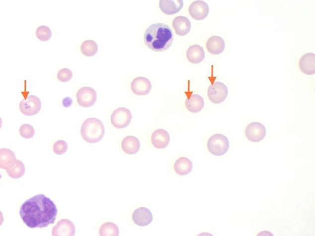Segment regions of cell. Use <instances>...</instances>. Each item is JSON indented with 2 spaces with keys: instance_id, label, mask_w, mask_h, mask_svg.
I'll return each mask as SVG.
<instances>
[{
  "instance_id": "obj_2",
  "label": "cell",
  "mask_w": 315,
  "mask_h": 236,
  "mask_svg": "<svg viewBox=\"0 0 315 236\" xmlns=\"http://www.w3.org/2000/svg\"><path fill=\"white\" fill-rule=\"evenodd\" d=\"M173 40V33L170 27L162 23L150 25L144 36L146 46L156 52H162L168 50L171 47Z\"/></svg>"
},
{
  "instance_id": "obj_12",
  "label": "cell",
  "mask_w": 315,
  "mask_h": 236,
  "mask_svg": "<svg viewBox=\"0 0 315 236\" xmlns=\"http://www.w3.org/2000/svg\"><path fill=\"white\" fill-rule=\"evenodd\" d=\"M134 223L139 226H146L150 225L153 221V216L149 209L141 207L134 211L132 215Z\"/></svg>"
},
{
  "instance_id": "obj_9",
  "label": "cell",
  "mask_w": 315,
  "mask_h": 236,
  "mask_svg": "<svg viewBox=\"0 0 315 236\" xmlns=\"http://www.w3.org/2000/svg\"><path fill=\"white\" fill-rule=\"evenodd\" d=\"M97 98L96 91L90 87H83L80 88L77 94L78 103L84 108L93 106L97 101Z\"/></svg>"
},
{
  "instance_id": "obj_11",
  "label": "cell",
  "mask_w": 315,
  "mask_h": 236,
  "mask_svg": "<svg viewBox=\"0 0 315 236\" xmlns=\"http://www.w3.org/2000/svg\"><path fill=\"white\" fill-rule=\"evenodd\" d=\"M152 89V84L150 79L144 77H138L133 80L131 89L133 93L137 96H146L149 94Z\"/></svg>"
},
{
  "instance_id": "obj_18",
  "label": "cell",
  "mask_w": 315,
  "mask_h": 236,
  "mask_svg": "<svg viewBox=\"0 0 315 236\" xmlns=\"http://www.w3.org/2000/svg\"><path fill=\"white\" fill-rule=\"evenodd\" d=\"M14 153L8 149L0 150V168L6 171L12 169L16 165Z\"/></svg>"
},
{
  "instance_id": "obj_27",
  "label": "cell",
  "mask_w": 315,
  "mask_h": 236,
  "mask_svg": "<svg viewBox=\"0 0 315 236\" xmlns=\"http://www.w3.org/2000/svg\"><path fill=\"white\" fill-rule=\"evenodd\" d=\"M35 34L37 38L41 41H48L52 37V31L48 26L42 25L37 28Z\"/></svg>"
},
{
  "instance_id": "obj_24",
  "label": "cell",
  "mask_w": 315,
  "mask_h": 236,
  "mask_svg": "<svg viewBox=\"0 0 315 236\" xmlns=\"http://www.w3.org/2000/svg\"><path fill=\"white\" fill-rule=\"evenodd\" d=\"M98 50L97 44L93 40H88L83 42L81 45L80 51L83 55L92 57L95 55Z\"/></svg>"
},
{
  "instance_id": "obj_22",
  "label": "cell",
  "mask_w": 315,
  "mask_h": 236,
  "mask_svg": "<svg viewBox=\"0 0 315 236\" xmlns=\"http://www.w3.org/2000/svg\"><path fill=\"white\" fill-rule=\"evenodd\" d=\"M121 147L125 153L133 155L140 150L141 142L135 136H127L122 141Z\"/></svg>"
},
{
  "instance_id": "obj_14",
  "label": "cell",
  "mask_w": 315,
  "mask_h": 236,
  "mask_svg": "<svg viewBox=\"0 0 315 236\" xmlns=\"http://www.w3.org/2000/svg\"><path fill=\"white\" fill-rule=\"evenodd\" d=\"M76 234V228L74 224L69 220L63 219L58 222L52 229V234L55 236H74Z\"/></svg>"
},
{
  "instance_id": "obj_31",
  "label": "cell",
  "mask_w": 315,
  "mask_h": 236,
  "mask_svg": "<svg viewBox=\"0 0 315 236\" xmlns=\"http://www.w3.org/2000/svg\"><path fill=\"white\" fill-rule=\"evenodd\" d=\"M72 104V99L70 97L64 98L63 101V106L64 107H69Z\"/></svg>"
},
{
  "instance_id": "obj_15",
  "label": "cell",
  "mask_w": 315,
  "mask_h": 236,
  "mask_svg": "<svg viewBox=\"0 0 315 236\" xmlns=\"http://www.w3.org/2000/svg\"><path fill=\"white\" fill-rule=\"evenodd\" d=\"M172 27L176 34L180 36L187 35L191 29V23L188 17L184 16L175 17L172 21Z\"/></svg>"
},
{
  "instance_id": "obj_1",
  "label": "cell",
  "mask_w": 315,
  "mask_h": 236,
  "mask_svg": "<svg viewBox=\"0 0 315 236\" xmlns=\"http://www.w3.org/2000/svg\"><path fill=\"white\" fill-rule=\"evenodd\" d=\"M58 213L56 205L50 198L39 194L25 201L19 214L28 228L42 229L54 223Z\"/></svg>"
},
{
  "instance_id": "obj_25",
  "label": "cell",
  "mask_w": 315,
  "mask_h": 236,
  "mask_svg": "<svg viewBox=\"0 0 315 236\" xmlns=\"http://www.w3.org/2000/svg\"><path fill=\"white\" fill-rule=\"evenodd\" d=\"M99 234L100 236H118L119 230L115 224L107 222L100 226Z\"/></svg>"
},
{
  "instance_id": "obj_28",
  "label": "cell",
  "mask_w": 315,
  "mask_h": 236,
  "mask_svg": "<svg viewBox=\"0 0 315 236\" xmlns=\"http://www.w3.org/2000/svg\"><path fill=\"white\" fill-rule=\"evenodd\" d=\"M21 137L26 139H29L34 137L35 130L33 126L29 124H22L19 129Z\"/></svg>"
},
{
  "instance_id": "obj_3",
  "label": "cell",
  "mask_w": 315,
  "mask_h": 236,
  "mask_svg": "<svg viewBox=\"0 0 315 236\" xmlns=\"http://www.w3.org/2000/svg\"><path fill=\"white\" fill-rule=\"evenodd\" d=\"M105 130L103 122L97 118H90L82 124L80 134L85 141L89 143H96L103 138Z\"/></svg>"
},
{
  "instance_id": "obj_7",
  "label": "cell",
  "mask_w": 315,
  "mask_h": 236,
  "mask_svg": "<svg viewBox=\"0 0 315 236\" xmlns=\"http://www.w3.org/2000/svg\"><path fill=\"white\" fill-rule=\"evenodd\" d=\"M40 99L34 95H30L23 99L19 105L20 112L25 116H32L38 114L41 109Z\"/></svg>"
},
{
  "instance_id": "obj_16",
  "label": "cell",
  "mask_w": 315,
  "mask_h": 236,
  "mask_svg": "<svg viewBox=\"0 0 315 236\" xmlns=\"http://www.w3.org/2000/svg\"><path fill=\"white\" fill-rule=\"evenodd\" d=\"M299 67L303 73L307 75L315 74V54L313 53H306L299 61Z\"/></svg>"
},
{
  "instance_id": "obj_6",
  "label": "cell",
  "mask_w": 315,
  "mask_h": 236,
  "mask_svg": "<svg viewBox=\"0 0 315 236\" xmlns=\"http://www.w3.org/2000/svg\"><path fill=\"white\" fill-rule=\"evenodd\" d=\"M229 94L227 86L224 83L217 81L211 85L208 89V96L210 101L215 104L225 102Z\"/></svg>"
},
{
  "instance_id": "obj_23",
  "label": "cell",
  "mask_w": 315,
  "mask_h": 236,
  "mask_svg": "<svg viewBox=\"0 0 315 236\" xmlns=\"http://www.w3.org/2000/svg\"><path fill=\"white\" fill-rule=\"evenodd\" d=\"M192 169V162L187 157L179 158L175 161L173 165V169L176 174L181 176L189 174Z\"/></svg>"
},
{
  "instance_id": "obj_30",
  "label": "cell",
  "mask_w": 315,
  "mask_h": 236,
  "mask_svg": "<svg viewBox=\"0 0 315 236\" xmlns=\"http://www.w3.org/2000/svg\"><path fill=\"white\" fill-rule=\"evenodd\" d=\"M57 76L61 82L66 83L68 82L72 78L73 73L70 69L64 68L59 70Z\"/></svg>"
},
{
  "instance_id": "obj_20",
  "label": "cell",
  "mask_w": 315,
  "mask_h": 236,
  "mask_svg": "<svg viewBox=\"0 0 315 236\" xmlns=\"http://www.w3.org/2000/svg\"><path fill=\"white\" fill-rule=\"evenodd\" d=\"M206 57L205 50L200 45L194 44L191 45L186 52V58L188 61L193 64H198L201 62Z\"/></svg>"
},
{
  "instance_id": "obj_13",
  "label": "cell",
  "mask_w": 315,
  "mask_h": 236,
  "mask_svg": "<svg viewBox=\"0 0 315 236\" xmlns=\"http://www.w3.org/2000/svg\"><path fill=\"white\" fill-rule=\"evenodd\" d=\"M170 141L169 133L163 129L156 130L151 136L153 146L158 149H162L167 147Z\"/></svg>"
},
{
  "instance_id": "obj_29",
  "label": "cell",
  "mask_w": 315,
  "mask_h": 236,
  "mask_svg": "<svg viewBox=\"0 0 315 236\" xmlns=\"http://www.w3.org/2000/svg\"><path fill=\"white\" fill-rule=\"evenodd\" d=\"M68 147L67 142L59 140L54 143L53 150L54 153L58 154V155H62L67 152Z\"/></svg>"
},
{
  "instance_id": "obj_10",
  "label": "cell",
  "mask_w": 315,
  "mask_h": 236,
  "mask_svg": "<svg viewBox=\"0 0 315 236\" xmlns=\"http://www.w3.org/2000/svg\"><path fill=\"white\" fill-rule=\"evenodd\" d=\"M189 13L194 20L201 21L205 19L209 13V6L203 1L193 2L189 7Z\"/></svg>"
},
{
  "instance_id": "obj_19",
  "label": "cell",
  "mask_w": 315,
  "mask_h": 236,
  "mask_svg": "<svg viewBox=\"0 0 315 236\" xmlns=\"http://www.w3.org/2000/svg\"><path fill=\"white\" fill-rule=\"evenodd\" d=\"M161 11L165 14L172 15L179 12L183 6L182 0L169 1V0H161L159 3Z\"/></svg>"
},
{
  "instance_id": "obj_8",
  "label": "cell",
  "mask_w": 315,
  "mask_h": 236,
  "mask_svg": "<svg viewBox=\"0 0 315 236\" xmlns=\"http://www.w3.org/2000/svg\"><path fill=\"white\" fill-rule=\"evenodd\" d=\"M245 134L246 138L250 141L260 142L266 137V129L262 123L253 122L246 126Z\"/></svg>"
},
{
  "instance_id": "obj_21",
  "label": "cell",
  "mask_w": 315,
  "mask_h": 236,
  "mask_svg": "<svg viewBox=\"0 0 315 236\" xmlns=\"http://www.w3.org/2000/svg\"><path fill=\"white\" fill-rule=\"evenodd\" d=\"M185 102V106L188 111L191 113H198L200 112L205 106V101L198 94H191Z\"/></svg>"
},
{
  "instance_id": "obj_5",
  "label": "cell",
  "mask_w": 315,
  "mask_h": 236,
  "mask_svg": "<svg viewBox=\"0 0 315 236\" xmlns=\"http://www.w3.org/2000/svg\"><path fill=\"white\" fill-rule=\"evenodd\" d=\"M132 118V113L128 109L120 107L113 112L110 117V121L115 128L124 129L131 123Z\"/></svg>"
},
{
  "instance_id": "obj_26",
  "label": "cell",
  "mask_w": 315,
  "mask_h": 236,
  "mask_svg": "<svg viewBox=\"0 0 315 236\" xmlns=\"http://www.w3.org/2000/svg\"><path fill=\"white\" fill-rule=\"evenodd\" d=\"M25 172V168L24 163L20 160H17L15 166L12 169L7 170L6 173L11 178L17 179L23 176Z\"/></svg>"
},
{
  "instance_id": "obj_17",
  "label": "cell",
  "mask_w": 315,
  "mask_h": 236,
  "mask_svg": "<svg viewBox=\"0 0 315 236\" xmlns=\"http://www.w3.org/2000/svg\"><path fill=\"white\" fill-rule=\"evenodd\" d=\"M206 48L208 51L213 55H219L224 52L226 48V43L220 36H212L207 40Z\"/></svg>"
},
{
  "instance_id": "obj_4",
  "label": "cell",
  "mask_w": 315,
  "mask_h": 236,
  "mask_svg": "<svg viewBox=\"0 0 315 236\" xmlns=\"http://www.w3.org/2000/svg\"><path fill=\"white\" fill-rule=\"evenodd\" d=\"M207 148L209 152L217 157L224 155L228 151L230 143L228 138L224 134L217 133L212 135L208 139Z\"/></svg>"
}]
</instances>
